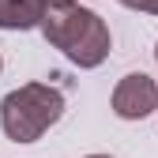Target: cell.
<instances>
[{
    "label": "cell",
    "mask_w": 158,
    "mask_h": 158,
    "mask_svg": "<svg viewBox=\"0 0 158 158\" xmlns=\"http://www.w3.org/2000/svg\"><path fill=\"white\" fill-rule=\"evenodd\" d=\"M38 30L79 68H98L113 49L106 19L79 0H38Z\"/></svg>",
    "instance_id": "6da1fadb"
},
{
    "label": "cell",
    "mask_w": 158,
    "mask_h": 158,
    "mask_svg": "<svg viewBox=\"0 0 158 158\" xmlns=\"http://www.w3.org/2000/svg\"><path fill=\"white\" fill-rule=\"evenodd\" d=\"M64 117V94L49 83H23L0 102V128L11 143H34Z\"/></svg>",
    "instance_id": "7a4b0ae2"
},
{
    "label": "cell",
    "mask_w": 158,
    "mask_h": 158,
    "mask_svg": "<svg viewBox=\"0 0 158 158\" xmlns=\"http://www.w3.org/2000/svg\"><path fill=\"white\" fill-rule=\"evenodd\" d=\"M158 109V83L147 72H128L113 87V113L121 121H143Z\"/></svg>",
    "instance_id": "3957f363"
},
{
    "label": "cell",
    "mask_w": 158,
    "mask_h": 158,
    "mask_svg": "<svg viewBox=\"0 0 158 158\" xmlns=\"http://www.w3.org/2000/svg\"><path fill=\"white\" fill-rule=\"evenodd\" d=\"M38 27V0H0V30Z\"/></svg>",
    "instance_id": "277c9868"
},
{
    "label": "cell",
    "mask_w": 158,
    "mask_h": 158,
    "mask_svg": "<svg viewBox=\"0 0 158 158\" xmlns=\"http://www.w3.org/2000/svg\"><path fill=\"white\" fill-rule=\"evenodd\" d=\"M117 4H124L132 11H147V15H158V0H117Z\"/></svg>",
    "instance_id": "5b68a950"
},
{
    "label": "cell",
    "mask_w": 158,
    "mask_h": 158,
    "mask_svg": "<svg viewBox=\"0 0 158 158\" xmlns=\"http://www.w3.org/2000/svg\"><path fill=\"white\" fill-rule=\"evenodd\" d=\"M87 158H113V154H87Z\"/></svg>",
    "instance_id": "8992f818"
},
{
    "label": "cell",
    "mask_w": 158,
    "mask_h": 158,
    "mask_svg": "<svg viewBox=\"0 0 158 158\" xmlns=\"http://www.w3.org/2000/svg\"><path fill=\"white\" fill-rule=\"evenodd\" d=\"M154 60H158V45H154Z\"/></svg>",
    "instance_id": "52a82bcc"
},
{
    "label": "cell",
    "mask_w": 158,
    "mask_h": 158,
    "mask_svg": "<svg viewBox=\"0 0 158 158\" xmlns=\"http://www.w3.org/2000/svg\"><path fill=\"white\" fill-rule=\"evenodd\" d=\"M0 68H4V60H0Z\"/></svg>",
    "instance_id": "ba28073f"
}]
</instances>
